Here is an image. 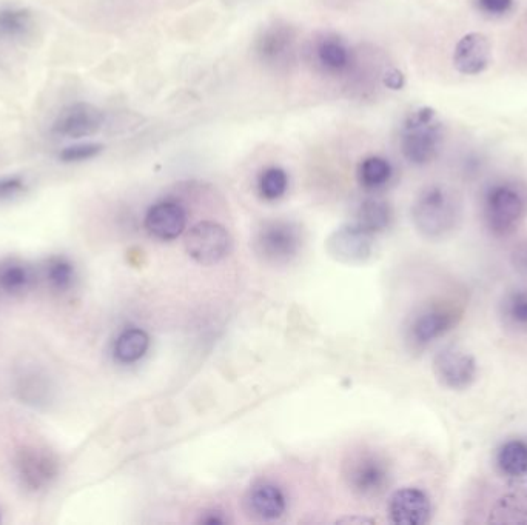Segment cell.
<instances>
[{
  "label": "cell",
  "mask_w": 527,
  "mask_h": 525,
  "mask_svg": "<svg viewBox=\"0 0 527 525\" xmlns=\"http://www.w3.org/2000/svg\"><path fill=\"white\" fill-rule=\"evenodd\" d=\"M463 207L454 191L443 185L424 188L413 204L412 218L421 235L441 239L460 224Z\"/></svg>",
  "instance_id": "obj_1"
},
{
  "label": "cell",
  "mask_w": 527,
  "mask_h": 525,
  "mask_svg": "<svg viewBox=\"0 0 527 525\" xmlns=\"http://www.w3.org/2000/svg\"><path fill=\"white\" fill-rule=\"evenodd\" d=\"M443 142V125L430 107L412 111L401 133V153L412 165H427L437 158Z\"/></svg>",
  "instance_id": "obj_2"
},
{
  "label": "cell",
  "mask_w": 527,
  "mask_h": 525,
  "mask_svg": "<svg viewBox=\"0 0 527 525\" xmlns=\"http://www.w3.org/2000/svg\"><path fill=\"white\" fill-rule=\"evenodd\" d=\"M526 215V199L511 184H495L484 194L483 219L495 238L514 235Z\"/></svg>",
  "instance_id": "obj_3"
},
{
  "label": "cell",
  "mask_w": 527,
  "mask_h": 525,
  "mask_svg": "<svg viewBox=\"0 0 527 525\" xmlns=\"http://www.w3.org/2000/svg\"><path fill=\"white\" fill-rule=\"evenodd\" d=\"M347 487L363 499L378 498L390 484V469L386 459L375 452L352 453L344 462Z\"/></svg>",
  "instance_id": "obj_4"
},
{
  "label": "cell",
  "mask_w": 527,
  "mask_h": 525,
  "mask_svg": "<svg viewBox=\"0 0 527 525\" xmlns=\"http://www.w3.org/2000/svg\"><path fill=\"white\" fill-rule=\"evenodd\" d=\"M303 236L298 225L287 221H269L256 233L253 248L256 255L272 265H286L298 256Z\"/></svg>",
  "instance_id": "obj_5"
},
{
  "label": "cell",
  "mask_w": 527,
  "mask_h": 525,
  "mask_svg": "<svg viewBox=\"0 0 527 525\" xmlns=\"http://www.w3.org/2000/svg\"><path fill=\"white\" fill-rule=\"evenodd\" d=\"M463 308L454 302H441L424 308L409 327V338L417 347H427L457 327Z\"/></svg>",
  "instance_id": "obj_6"
},
{
  "label": "cell",
  "mask_w": 527,
  "mask_h": 525,
  "mask_svg": "<svg viewBox=\"0 0 527 525\" xmlns=\"http://www.w3.org/2000/svg\"><path fill=\"white\" fill-rule=\"evenodd\" d=\"M185 250L201 265H215L229 255L232 238L229 231L216 222H201L185 238Z\"/></svg>",
  "instance_id": "obj_7"
},
{
  "label": "cell",
  "mask_w": 527,
  "mask_h": 525,
  "mask_svg": "<svg viewBox=\"0 0 527 525\" xmlns=\"http://www.w3.org/2000/svg\"><path fill=\"white\" fill-rule=\"evenodd\" d=\"M434 372L441 385L450 390H466L478 375L477 359L457 345L441 348L434 358Z\"/></svg>",
  "instance_id": "obj_8"
},
{
  "label": "cell",
  "mask_w": 527,
  "mask_h": 525,
  "mask_svg": "<svg viewBox=\"0 0 527 525\" xmlns=\"http://www.w3.org/2000/svg\"><path fill=\"white\" fill-rule=\"evenodd\" d=\"M104 125V113L87 102L68 105L54 121L53 133L62 138H88L98 133Z\"/></svg>",
  "instance_id": "obj_9"
},
{
  "label": "cell",
  "mask_w": 527,
  "mask_h": 525,
  "mask_svg": "<svg viewBox=\"0 0 527 525\" xmlns=\"http://www.w3.org/2000/svg\"><path fill=\"white\" fill-rule=\"evenodd\" d=\"M327 248H329L330 255L338 261L347 262V264L364 262L372 255L373 235L360 225H347L330 236Z\"/></svg>",
  "instance_id": "obj_10"
},
{
  "label": "cell",
  "mask_w": 527,
  "mask_h": 525,
  "mask_svg": "<svg viewBox=\"0 0 527 525\" xmlns=\"http://www.w3.org/2000/svg\"><path fill=\"white\" fill-rule=\"evenodd\" d=\"M389 515L395 524H427L432 516V502L423 490L417 487H404L393 493L390 498Z\"/></svg>",
  "instance_id": "obj_11"
},
{
  "label": "cell",
  "mask_w": 527,
  "mask_h": 525,
  "mask_svg": "<svg viewBox=\"0 0 527 525\" xmlns=\"http://www.w3.org/2000/svg\"><path fill=\"white\" fill-rule=\"evenodd\" d=\"M187 213L178 202L162 201L153 205L145 216V228L159 241H173L184 233Z\"/></svg>",
  "instance_id": "obj_12"
},
{
  "label": "cell",
  "mask_w": 527,
  "mask_h": 525,
  "mask_svg": "<svg viewBox=\"0 0 527 525\" xmlns=\"http://www.w3.org/2000/svg\"><path fill=\"white\" fill-rule=\"evenodd\" d=\"M491 42L484 34L469 33L461 37L454 50V65L458 73L477 76L491 64Z\"/></svg>",
  "instance_id": "obj_13"
},
{
  "label": "cell",
  "mask_w": 527,
  "mask_h": 525,
  "mask_svg": "<svg viewBox=\"0 0 527 525\" xmlns=\"http://www.w3.org/2000/svg\"><path fill=\"white\" fill-rule=\"evenodd\" d=\"M17 470L28 489L39 490L54 478L58 472V465L50 453L25 449L17 459Z\"/></svg>",
  "instance_id": "obj_14"
},
{
  "label": "cell",
  "mask_w": 527,
  "mask_h": 525,
  "mask_svg": "<svg viewBox=\"0 0 527 525\" xmlns=\"http://www.w3.org/2000/svg\"><path fill=\"white\" fill-rule=\"evenodd\" d=\"M247 507L256 518L275 521L286 513V496L278 485L261 482L256 484L247 495Z\"/></svg>",
  "instance_id": "obj_15"
},
{
  "label": "cell",
  "mask_w": 527,
  "mask_h": 525,
  "mask_svg": "<svg viewBox=\"0 0 527 525\" xmlns=\"http://www.w3.org/2000/svg\"><path fill=\"white\" fill-rule=\"evenodd\" d=\"M315 59L326 73L341 74L352 65V51L341 37L327 34L316 42Z\"/></svg>",
  "instance_id": "obj_16"
},
{
  "label": "cell",
  "mask_w": 527,
  "mask_h": 525,
  "mask_svg": "<svg viewBox=\"0 0 527 525\" xmlns=\"http://www.w3.org/2000/svg\"><path fill=\"white\" fill-rule=\"evenodd\" d=\"M498 315L507 330L527 335V288L517 287L506 291L501 298Z\"/></svg>",
  "instance_id": "obj_17"
},
{
  "label": "cell",
  "mask_w": 527,
  "mask_h": 525,
  "mask_svg": "<svg viewBox=\"0 0 527 525\" xmlns=\"http://www.w3.org/2000/svg\"><path fill=\"white\" fill-rule=\"evenodd\" d=\"M293 51V34L290 28L273 27L262 34L258 41V53L264 61L279 64L286 61Z\"/></svg>",
  "instance_id": "obj_18"
},
{
  "label": "cell",
  "mask_w": 527,
  "mask_h": 525,
  "mask_svg": "<svg viewBox=\"0 0 527 525\" xmlns=\"http://www.w3.org/2000/svg\"><path fill=\"white\" fill-rule=\"evenodd\" d=\"M497 465L500 472L509 478L527 476V442L523 439L504 442L497 452Z\"/></svg>",
  "instance_id": "obj_19"
},
{
  "label": "cell",
  "mask_w": 527,
  "mask_h": 525,
  "mask_svg": "<svg viewBox=\"0 0 527 525\" xmlns=\"http://www.w3.org/2000/svg\"><path fill=\"white\" fill-rule=\"evenodd\" d=\"M150 348V336L141 328H128L115 344V356L122 364H133L144 358Z\"/></svg>",
  "instance_id": "obj_20"
},
{
  "label": "cell",
  "mask_w": 527,
  "mask_h": 525,
  "mask_svg": "<svg viewBox=\"0 0 527 525\" xmlns=\"http://www.w3.org/2000/svg\"><path fill=\"white\" fill-rule=\"evenodd\" d=\"M33 16L24 8H0V41H19L30 33Z\"/></svg>",
  "instance_id": "obj_21"
},
{
  "label": "cell",
  "mask_w": 527,
  "mask_h": 525,
  "mask_svg": "<svg viewBox=\"0 0 527 525\" xmlns=\"http://www.w3.org/2000/svg\"><path fill=\"white\" fill-rule=\"evenodd\" d=\"M392 218V208L386 201L367 199L358 210L356 225H360L361 228L375 235V233L386 230L392 222Z\"/></svg>",
  "instance_id": "obj_22"
},
{
  "label": "cell",
  "mask_w": 527,
  "mask_h": 525,
  "mask_svg": "<svg viewBox=\"0 0 527 525\" xmlns=\"http://www.w3.org/2000/svg\"><path fill=\"white\" fill-rule=\"evenodd\" d=\"M33 271L19 261L0 264V290L7 295H21L33 284Z\"/></svg>",
  "instance_id": "obj_23"
},
{
  "label": "cell",
  "mask_w": 527,
  "mask_h": 525,
  "mask_svg": "<svg viewBox=\"0 0 527 525\" xmlns=\"http://www.w3.org/2000/svg\"><path fill=\"white\" fill-rule=\"evenodd\" d=\"M392 176V164L381 156H369L358 167V181L369 190H376L389 184Z\"/></svg>",
  "instance_id": "obj_24"
},
{
  "label": "cell",
  "mask_w": 527,
  "mask_h": 525,
  "mask_svg": "<svg viewBox=\"0 0 527 525\" xmlns=\"http://www.w3.org/2000/svg\"><path fill=\"white\" fill-rule=\"evenodd\" d=\"M289 174L281 167H269L259 176L258 190L266 201H276L287 193Z\"/></svg>",
  "instance_id": "obj_25"
},
{
  "label": "cell",
  "mask_w": 527,
  "mask_h": 525,
  "mask_svg": "<svg viewBox=\"0 0 527 525\" xmlns=\"http://www.w3.org/2000/svg\"><path fill=\"white\" fill-rule=\"evenodd\" d=\"M45 279L53 290L65 293L73 287L74 267L65 258H53L45 267Z\"/></svg>",
  "instance_id": "obj_26"
},
{
  "label": "cell",
  "mask_w": 527,
  "mask_h": 525,
  "mask_svg": "<svg viewBox=\"0 0 527 525\" xmlns=\"http://www.w3.org/2000/svg\"><path fill=\"white\" fill-rule=\"evenodd\" d=\"M102 151H104V145L98 144V142H87V144L71 145V147L64 148L59 153V159L62 162H67V164L88 161V159L99 156Z\"/></svg>",
  "instance_id": "obj_27"
},
{
  "label": "cell",
  "mask_w": 527,
  "mask_h": 525,
  "mask_svg": "<svg viewBox=\"0 0 527 525\" xmlns=\"http://www.w3.org/2000/svg\"><path fill=\"white\" fill-rule=\"evenodd\" d=\"M515 0H475L478 10L489 17H501L511 13Z\"/></svg>",
  "instance_id": "obj_28"
},
{
  "label": "cell",
  "mask_w": 527,
  "mask_h": 525,
  "mask_svg": "<svg viewBox=\"0 0 527 525\" xmlns=\"http://www.w3.org/2000/svg\"><path fill=\"white\" fill-rule=\"evenodd\" d=\"M25 190L24 181L21 178L0 179V201L14 198Z\"/></svg>",
  "instance_id": "obj_29"
},
{
  "label": "cell",
  "mask_w": 527,
  "mask_h": 525,
  "mask_svg": "<svg viewBox=\"0 0 527 525\" xmlns=\"http://www.w3.org/2000/svg\"><path fill=\"white\" fill-rule=\"evenodd\" d=\"M512 265L521 275H527V239L521 241L512 251Z\"/></svg>",
  "instance_id": "obj_30"
},
{
  "label": "cell",
  "mask_w": 527,
  "mask_h": 525,
  "mask_svg": "<svg viewBox=\"0 0 527 525\" xmlns=\"http://www.w3.org/2000/svg\"><path fill=\"white\" fill-rule=\"evenodd\" d=\"M383 82L387 88H390V90H401V88L404 87V84H406V77H404V74L401 73L400 70H397V68H392V70H389L384 74Z\"/></svg>",
  "instance_id": "obj_31"
},
{
  "label": "cell",
  "mask_w": 527,
  "mask_h": 525,
  "mask_svg": "<svg viewBox=\"0 0 527 525\" xmlns=\"http://www.w3.org/2000/svg\"><path fill=\"white\" fill-rule=\"evenodd\" d=\"M201 522H204V524H224V522H227V519L222 516V513L219 512H209L205 513L204 516H201Z\"/></svg>",
  "instance_id": "obj_32"
}]
</instances>
